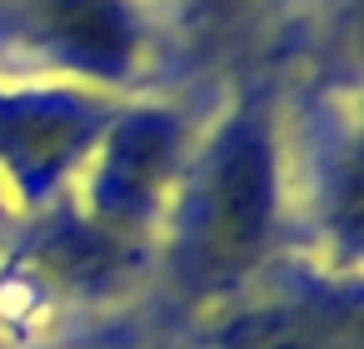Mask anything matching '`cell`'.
<instances>
[{"mask_svg":"<svg viewBox=\"0 0 364 349\" xmlns=\"http://www.w3.org/2000/svg\"><path fill=\"white\" fill-rule=\"evenodd\" d=\"M279 215V165H274V125L259 105H245L205 150L190 200L175 230V284L190 299H210L240 284Z\"/></svg>","mask_w":364,"mask_h":349,"instance_id":"obj_1","label":"cell"},{"mask_svg":"<svg viewBox=\"0 0 364 349\" xmlns=\"http://www.w3.org/2000/svg\"><path fill=\"white\" fill-rule=\"evenodd\" d=\"M180 155V130L170 115H135V120H120L110 130V145H105V160L90 180V220L135 240L145 235V220L170 180V165Z\"/></svg>","mask_w":364,"mask_h":349,"instance_id":"obj_2","label":"cell"},{"mask_svg":"<svg viewBox=\"0 0 364 349\" xmlns=\"http://www.w3.org/2000/svg\"><path fill=\"white\" fill-rule=\"evenodd\" d=\"M105 110L75 95H0V160L26 185V195H41L70 160H80L100 130Z\"/></svg>","mask_w":364,"mask_h":349,"instance_id":"obj_3","label":"cell"},{"mask_svg":"<svg viewBox=\"0 0 364 349\" xmlns=\"http://www.w3.org/2000/svg\"><path fill=\"white\" fill-rule=\"evenodd\" d=\"M135 240L95 225L90 215H55L36 240H31V264L55 284V289H75V294H95L110 289L120 274H130L135 264Z\"/></svg>","mask_w":364,"mask_h":349,"instance_id":"obj_4","label":"cell"},{"mask_svg":"<svg viewBox=\"0 0 364 349\" xmlns=\"http://www.w3.org/2000/svg\"><path fill=\"white\" fill-rule=\"evenodd\" d=\"M46 41L90 75H120L135 55L125 0H36Z\"/></svg>","mask_w":364,"mask_h":349,"instance_id":"obj_5","label":"cell"},{"mask_svg":"<svg viewBox=\"0 0 364 349\" xmlns=\"http://www.w3.org/2000/svg\"><path fill=\"white\" fill-rule=\"evenodd\" d=\"M220 349H344V339L319 309H259L240 319Z\"/></svg>","mask_w":364,"mask_h":349,"instance_id":"obj_6","label":"cell"}]
</instances>
